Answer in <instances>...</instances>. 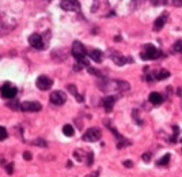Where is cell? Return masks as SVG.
Listing matches in <instances>:
<instances>
[{
    "instance_id": "8fae6325",
    "label": "cell",
    "mask_w": 182,
    "mask_h": 177,
    "mask_svg": "<svg viewBox=\"0 0 182 177\" xmlns=\"http://www.w3.org/2000/svg\"><path fill=\"white\" fill-rule=\"evenodd\" d=\"M166 20H167V12H163L162 15L159 16V18H156V20L154 22V30L155 32L162 30L163 26H164V23H166Z\"/></svg>"
},
{
    "instance_id": "f546056e",
    "label": "cell",
    "mask_w": 182,
    "mask_h": 177,
    "mask_svg": "<svg viewBox=\"0 0 182 177\" xmlns=\"http://www.w3.org/2000/svg\"><path fill=\"white\" fill-rule=\"evenodd\" d=\"M124 166H125V168H132V166H133V162L132 161H125L124 162Z\"/></svg>"
},
{
    "instance_id": "3957f363",
    "label": "cell",
    "mask_w": 182,
    "mask_h": 177,
    "mask_svg": "<svg viewBox=\"0 0 182 177\" xmlns=\"http://www.w3.org/2000/svg\"><path fill=\"white\" fill-rule=\"evenodd\" d=\"M29 44H30L34 49H37V51H42L45 48L44 37L41 34H38V33H33V34L29 37Z\"/></svg>"
},
{
    "instance_id": "6da1fadb",
    "label": "cell",
    "mask_w": 182,
    "mask_h": 177,
    "mask_svg": "<svg viewBox=\"0 0 182 177\" xmlns=\"http://www.w3.org/2000/svg\"><path fill=\"white\" fill-rule=\"evenodd\" d=\"M71 53L72 56L76 59V61L80 64V66H86L88 67V59L86 57L87 55V51H86V47H84L82 42L79 41H75V42L72 44V48H71Z\"/></svg>"
},
{
    "instance_id": "4316f807",
    "label": "cell",
    "mask_w": 182,
    "mask_h": 177,
    "mask_svg": "<svg viewBox=\"0 0 182 177\" xmlns=\"http://www.w3.org/2000/svg\"><path fill=\"white\" fill-rule=\"evenodd\" d=\"M6 172H7L8 174H12V172H14V165H12V164H8V165L6 166Z\"/></svg>"
},
{
    "instance_id": "30bf717a",
    "label": "cell",
    "mask_w": 182,
    "mask_h": 177,
    "mask_svg": "<svg viewBox=\"0 0 182 177\" xmlns=\"http://www.w3.org/2000/svg\"><path fill=\"white\" fill-rule=\"evenodd\" d=\"M111 60H113L117 66H125L127 63H132V61H133L132 59L125 57V56H123L121 53H118V52H113V53H111Z\"/></svg>"
},
{
    "instance_id": "7a4b0ae2",
    "label": "cell",
    "mask_w": 182,
    "mask_h": 177,
    "mask_svg": "<svg viewBox=\"0 0 182 177\" xmlns=\"http://www.w3.org/2000/svg\"><path fill=\"white\" fill-rule=\"evenodd\" d=\"M160 56H162V52L159 51V49H156L151 44L150 45H146L144 51L140 53V57L143 60H155V59H158V57H160Z\"/></svg>"
},
{
    "instance_id": "2e32d148",
    "label": "cell",
    "mask_w": 182,
    "mask_h": 177,
    "mask_svg": "<svg viewBox=\"0 0 182 177\" xmlns=\"http://www.w3.org/2000/svg\"><path fill=\"white\" fill-rule=\"evenodd\" d=\"M68 90L71 91L72 94L75 95L76 97V99H78V102H83V97H82V95L79 94V93H78V90H76V86L75 85H68V87H67Z\"/></svg>"
},
{
    "instance_id": "4dcf8cb0",
    "label": "cell",
    "mask_w": 182,
    "mask_h": 177,
    "mask_svg": "<svg viewBox=\"0 0 182 177\" xmlns=\"http://www.w3.org/2000/svg\"><path fill=\"white\" fill-rule=\"evenodd\" d=\"M99 174V172H94V173H91V174H87L86 177H97Z\"/></svg>"
},
{
    "instance_id": "603a6c76",
    "label": "cell",
    "mask_w": 182,
    "mask_h": 177,
    "mask_svg": "<svg viewBox=\"0 0 182 177\" xmlns=\"http://www.w3.org/2000/svg\"><path fill=\"white\" fill-rule=\"evenodd\" d=\"M8 106H10L11 109H20V104H18L16 101H11V102H8Z\"/></svg>"
},
{
    "instance_id": "7402d4cb",
    "label": "cell",
    "mask_w": 182,
    "mask_h": 177,
    "mask_svg": "<svg viewBox=\"0 0 182 177\" xmlns=\"http://www.w3.org/2000/svg\"><path fill=\"white\" fill-rule=\"evenodd\" d=\"M36 146H38V147H46L48 146V143L44 140V139H37V140H34L33 142Z\"/></svg>"
},
{
    "instance_id": "44dd1931",
    "label": "cell",
    "mask_w": 182,
    "mask_h": 177,
    "mask_svg": "<svg viewBox=\"0 0 182 177\" xmlns=\"http://www.w3.org/2000/svg\"><path fill=\"white\" fill-rule=\"evenodd\" d=\"M8 138V134H7V130L4 127H0V140H4V139Z\"/></svg>"
},
{
    "instance_id": "ac0fdd59",
    "label": "cell",
    "mask_w": 182,
    "mask_h": 177,
    "mask_svg": "<svg viewBox=\"0 0 182 177\" xmlns=\"http://www.w3.org/2000/svg\"><path fill=\"white\" fill-rule=\"evenodd\" d=\"M63 134L65 135V136H74L75 130H74V127H72L71 124H65V126L63 127Z\"/></svg>"
},
{
    "instance_id": "83f0119b",
    "label": "cell",
    "mask_w": 182,
    "mask_h": 177,
    "mask_svg": "<svg viewBox=\"0 0 182 177\" xmlns=\"http://www.w3.org/2000/svg\"><path fill=\"white\" fill-rule=\"evenodd\" d=\"M87 157H88V159H87V165L90 166L91 164H92V161H94V154H92V153H88Z\"/></svg>"
},
{
    "instance_id": "484cf974",
    "label": "cell",
    "mask_w": 182,
    "mask_h": 177,
    "mask_svg": "<svg viewBox=\"0 0 182 177\" xmlns=\"http://www.w3.org/2000/svg\"><path fill=\"white\" fill-rule=\"evenodd\" d=\"M141 158H143V161L144 162H150L151 161V154L150 153H144Z\"/></svg>"
},
{
    "instance_id": "7c38bea8",
    "label": "cell",
    "mask_w": 182,
    "mask_h": 177,
    "mask_svg": "<svg viewBox=\"0 0 182 177\" xmlns=\"http://www.w3.org/2000/svg\"><path fill=\"white\" fill-rule=\"evenodd\" d=\"M110 130L114 132V136H116V138L118 139V142H117V147H118V149H123V147H125V146H131V142L127 140L125 138H123V136H121V135L117 132V130H114L113 127H110Z\"/></svg>"
},
{
    "instance_id": "5b68a950",
    "label": "cell",
    "mask_w": 182,
    "mask_h": 177,
    "mask_svg": "<svg viewBox=\"0 0 182 177\" xmlns=\"http://www.w3.org/2000/svg\"><path fill=\"white\" fill-rule=\"evenodd\" d=\"M36 85H37V87H38L40 90L46 91L53 86V79H50L49 76H46V75H40V76L37 78Z\"/></svg>"
},
{
    "instance_id": "f1b7e54d",
    "label": "cell",
    "mask_w": 182,
    "mask_h": 177,
    "mask_svg": "<svg viewBox=\"0 0 182 177\" xmlns=\"http://www.w3.org/2000/svg\"><path fill=\"white\" fill-rule=\"evenodd\" d=\"M23 158L24 159H26V161H30V159H32V153H29V151H24L23 153Z\"/></svg>"
},
{
    "instance_id": "8992f818",
    "label": "cell",
    "mask_w": 182,
    "mask_h": 177,
    "mask_svg": "<svg viewBox=\"0 0 182 177\" xmlns=\"http://www.w3.org/2000/svg\"><path fill=\"white\" fill-rule=\"evenodd\" d=\"M60 7L64 11H80V3L79 0H61L60 1Z\"/></svg>"
},
{
    "instance_id": "1f68e13d",
    "label": "cell",
    "mask_w": 182,
    "mask_h": 177,
    "mask_svg": "<svg viewBox=\"0 0 182 177\" xmlns=\"http://www.w3.org/2000/svg\"><path fill=\"white\" fill-rule=\"evenodd\" d=\"M151 1L154 3V6H158V4H159V0H151Z\"/></svg>"
},
{
    "instance_id": "d6986e66",
    "label": "cell",
    "mask_w": 182,
    "mask_h": 177,
    "mask_svg": "<svg viewBox=\"0 0 182 177\" xmlns=\"http://www.w3.org/2000/svg\"><path fill=\"white\" fill-rule=\"evenodd\" d=\"M169 162H170V154H164V155L156 162V166H166Z\"/></svg>"
},
{
    "instance_id": "4fadbf2b",
    "label": "cell",
    "mask_w": 182,
    "mask_h": 177,
    "mask_svg": "<svg viewBox=\"0 0 182 177\" xmlns=\"http://www.w3.org/2000/svg\"><path fill=\"white\" fill-rule=\"evenodd\" d=\"M114 104H116V97H113V95H109L106 98H103V101H102V105L106 112H111Z\"/></svg>"
},
{
    "instance_id": "ffe728a7",
    "label": "cell",
    "mask_w": 182,
    "mask_h": 177,
    "mask_svg": "<svg viewBox=\"0 0 182 177\" xmlns=\"http://www.w3.org/2000/svg\"><path fill=\"white\" fill-rule=\"evenodd\" d=\"M173 51L177 52V53H181L182 52V39H177L173 45Z\"/></svg>"
},
{
    "instance_id": "ba28073f",
    "label": "cell",
    "mask_w": 182,
    "mask_h": 177,
    "mask_svg": "<svg viewBox=\"0 0 182 177\" xmlns=\"http://www.w3.org/2000/svg\"><path fill=\"white\" fill-rule=\"evenodd\" d=\"M42 109V105L37 101H24L20 104V110L22 112H38Z\"/></svg>"
},
{
    "instance_id": "d4e9b609",
    "label": "cell",
    "mask_w": 182,
    "mask_h": 177,
    "mask_svg": "<svg viewBox=\"0 0 182 177\" xmlns=\"http://www.w3.org/2000/svg\"><path fill=\"white\" fill-rule=\"evenodd\" d=\"M88 72H90V74H92V75H97V76H102V74H101L99 71L94 70V68H91V67H88Z\"/></svg>"
},
{
    "instance_id": "277c9868",
    "label": "cell",
    "mask_w": 182,
    "mask_h": 177,
    "mask_svg": "<svg viewBox=\"0 0 182 177\" xmlns=\"http://www.w3.org/2000/svg\"><path fill=\"white\" fill-rule=\"evenodd\" d=\"M101 136H102L101 130L97 128V127H91V128H88L83 134V140L84 142H97L101 139Z\"/></svg>"
},
{
    "instance_id": "e575fe53",
    "label": "cell",
    "mask_w": 182,
    "mask_h": 177,
    "mask_svg": "<svg viewBox=\"0 0 182 177\" xmlns=\"http://www.w3.org/2000/svg\"><path fill=\"white\" fill-rule=\"evenodd\" d=\"M46 1H50V0H46Z\"/></svg>"
},
{
    "instance_id": "9c48e42d",
    "label": "cell",
    "mask_w": 182,
    "mask_h": 177,
    "mask_svg": "<svg viewBox=\"0 0 182 177\" xmlns=\"http://www.w3.org/2000/svg\"><path fill=\"white\" fill-rule=\"evenodd\" d=\"M0 90H1V97H3V98H7V99H12L16 94H18L16 87L11 86L10 83H6V85H3Z\"/></svg>"
},
{
    "instance_id": "5bb4252c",
    "label": "cell",
    "mask_w": 182,
    "mask_h": 177,
    "mask_svg": "<svg viewBox=\"0 0 182 177\" xmlns=\"http://www.w3.org/2000/svg\"><path fill=\"white\" fill-rule=\"evenodd\" d=\"M148 99H150V102L152 104V105H160V104L163 102V97L159 94V93H156V91L151 93Z\"/></svg>"
},
{
    "instance_id": "d6a6232c",
    "label": "cell",
    "mask_w": 182,
    "mask_h": 177,
    "mask_svg": "<svg viewBox=\"0 0 182 177\" xmlns=\"http://www.w3.org/2000/svg\"><path fill=\"white\" fill-rule=\"evenodd\" d=\"M177 94H178V95H182V89H181V87L178 89V91H177Z\"/></svg>"
},
{
    "instance_id": "9a60e30c",
    "label": "cell",
    "mask_w": 182,
    "mask_h": 177,
    "mask_svg": "<svg viewBox=\"0 0 182 177\" xmlns=\"http://www.w3.org/2000/svg\"><path fill=\"white\" fill-rule=\"evenodd\" d=\"M90 57H91V60H94L95 63H102L103 53L99 51V49H92V51L90 52Z\"/></svg>"
},
{
    "instance_id": "836d02e7",
    "label": "cell",
    "mask_w": 182,
    "mask_h": 177,
    "mask_svg": "<svg viewBox=\"0 0 182 177\" xmlns=\"http://www.w3.org/2000/svg\"><path fill=\"white\" fill-rule=\"evenodd\" d=\"M67 166H68V168H72V162H71V161H68V162H67Z\"/></svg>"
},
{
    "instance_id": "e0dca14e",
    "label": "cell",
    "mask_w": 182,
    "mask_h": 177,
    "mask_svg": "<svg viewBox=\"0 0 182 177\" xmlns=\"http://www.w3.org/2000/svg\"><path fill=\"white\" fill-rule=\"evenodd\" d=\"M170 76V72L167 70H159L155 75V79H158V80H163V79H166Z\"/></svg>"
},
{
    "instance_id": "cb8c5ba5",
    "label": "cell",
    "mask_w": 182,
    "mask_h": 177,
    "mask_svg": "<svg viewBox=\"0 0 182 177\" xmlns=\"http://www.w3.org/2000/svg\"><path fill=\"white\" fill-rule=\"evenodd\" d=\"M170 3L174 7H182V0H170Z\"/></svg>"
},
{
    "instance_id": "52a82bcc",
    "label": "cell",
    "mask_w": 182,
    "mask_h": 177,
    "mask_svg": "<svg viewBox=\"0 0 182 177\" xmlns=\"http://www.w3.org/2000/svg\"><path fill=\"white\" fill-rule=\"evenodd\" d=\"M49 99H50V102L53 104V105H57V106H61L65 104V101H67V95H65V93L64 91H53L50 94V97H49Z\"/></svg>"
}]
</instances>
